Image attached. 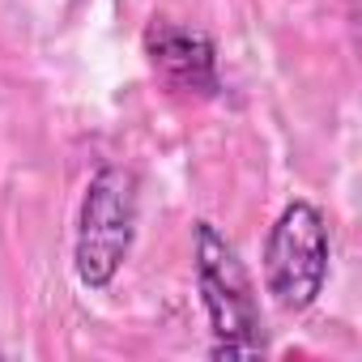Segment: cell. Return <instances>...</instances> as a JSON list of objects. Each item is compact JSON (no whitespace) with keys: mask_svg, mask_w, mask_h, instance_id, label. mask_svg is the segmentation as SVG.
<instances>
[{"mask_svg":"<svg viewBox=\"0 0 362 362\" xmlns=\"http://www.w3.org/2000/svg\"><path fill=\"white\" fill-rule=\"evenodd\" d=\"M192 243H197V286L214 328V358H260L264 354L260 307L239 252L214 222H197Z\"/></svg>","mask_w":362,"mask_h":362,"instance_id":"6da1fadb","label":"cell"},{"mask_svg":"<svg viewBox=\"0 0 362 362\" xmlns=\"http://www.w3.org/2000/svg\"><path fill=\"white\" fill-rule=\"evenodd\" d=\"M136 209H141V184L128 166H103L90 179L81 201L77 252H73L81 286L107 290L115 281L136 239Z\"/></svg>","mask_w":362,"mask_h":362,"instance_id":"7a4b0ae2","label":"cell"},{"mask_svg":"<svg viewBox=\"0 0 362 362\" xmlns=\"http://www.w3.org/2000/svg\"><path fill=\"white\" fill-rule=\"evenodd\" d=\"M328 281V226L307 201L281 209L264 243V286L286 311H307Z\"/></svg>","mask_w":362,"mask_h":362,"instance_id":"3957f363","label":"cell"},{"mask_svg":"<svg viewBox=\"0 0 362 362\" xmlns=\"http://www.w3.org/2000/svg\"><path fill=\"white\" fill-rule=\"evenodd\" d=\"M145 56L153 64V73L188 98H218L222 77H218V47L205 30L179 26L170 18H153L145 26Z\"/></svg>","mask_w":362,"mask_h":362,"instance_id":"277c9868","label":"cell"}]
</instances>
